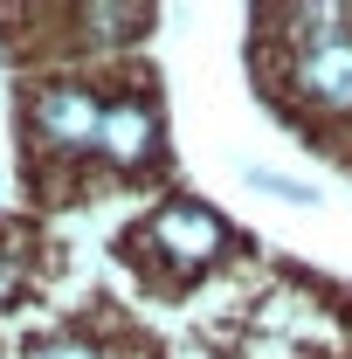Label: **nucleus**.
<instances>
[{
	"label": "nucleus",
	"instance_id": "obj_1",
	"mask_svg": "<svg viewBox=\"0 0 352 359\" xmlns=\"http://www.w3.org/2000/svg\"><path fill=\"white\" fill-rule=\"evenodd\" d=\"M290 83L325 118L352 111V7H297L290 14Z\"/></svg>",
	"mask_w": 352,
	"mask_h": 359
},
{
	"label": "nucleus",
	"instance_id": "obj_2",
	"mask_svg": "<svg viewBox=\"0 0 352 359\" xmlns=\"http://www.w3.org/2000/svg\"><path fill=\"white\" fill-rule=\"evenodd\" d=\"M125 242H132V256H152V263L173 269V283H187V276H201V269H215L228 256V222L215 208H201V201H166Z\"/></svg>",
	"mask_w": 352,
	"mask_h": 359
},
{
	"label": "nucleus",
	"instance_id": "obj_3",
	"mask_svg": "<svg viewBox=\"0 0 352 359\" xmlns=\"http://www.w3.org/2000/svg\"><path fill=\"white\" fill-rule=\"evenodd\" d=\"M104 118H111V104L90 83H69V76H55V83H42L28 97V132L42 138L48 152H97L104 145Z\"/></svg>",
	"mask_w": 352,
	"mask_h": 359
},
{
	"label": "nucleus",
	"instance_id": "obj_4",
	"mask_svg": "<svg viewBox=\"0 0 352 359\" xmlns=\"http://www.w3.org/2000/svg\"><path fill=\"white\" fill-rule=\"evenodd\" d=\"M118 173H138V166H152L159 159V111H152V97H118L111 104V118H104V145H97Z\"/></svg>",
	"mask_w": 352,
	"mask_h": 359
},
{
	"label": "nucleus",
	"instance_id": "obj_5",
	"mask_svg": "<svg viewBox=\"0 0 352 359\" xmlns=\"http://www.w3.org/2000/svg\"><path fill=\"white\" fill-rule=\"evenodd\" d=\"M249 187H256V194H269V201H290V208H311V201H318V187H304V180H290V173H276V166H249Z\"/></svg>",
	"mask_w": 352,
	"mask_h": 359
},
{
	"label": "nucleus",
	"instance_id": "obj_6",
	"mask_svg": "<svg viewBox=\"0 0 352 359\" xmlns=\"http://www.w3.org/2000/svg\"><path fill=\"white\" fill-rule=\"evenodd\" d=\"M28 359H111V353H97L90 339H48V346H28Z\"/></svg>",
	"mask_w": 352,
	"mask_h": 359
}]
</instances>
